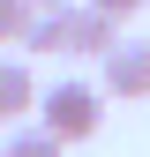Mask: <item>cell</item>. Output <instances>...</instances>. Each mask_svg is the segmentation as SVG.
Here are the masks:
<instances>
[{"instance_id": "cell-1", "label": "cell", "mask_w": 150, "mask_h": 157, "mask_svg": "<svg viewBox=\"0 0 150 157\" xmlns=\"http://www.w3.org/2000/svg\"><path fill=\"white\" fill-rule=\"evenodd\" d=\"M38 120L60 135V142H90L98 120H105V90L83 82V75H68V82H53L45 97H38Z\"/></svg>"}, {"instance_id": "cell-5", "label": "cell", "mask_w": 150, "mask_h": 157, "mask_svg": "<svg viewBox=\"0 0 150 157\" xmlns=\"http://www.w3.org/2000/svg\"><path fill=\"white\" fill-rule=\"evenodd\" d=\"M30 112H38V75L15 60V52H0V127L30 120Z\"/></svg>"}, {"instance_id": "cell-3", "label": "cell", "mask_w": 150, "mask_h": 157, "mask_svg": "<svg viewBox=\"0 0 150 157\" xmlns=\"http://www.w3.org/2000/svg\"><path fill=\"white\" fill-rule=\"evenodd\" d=\"M68 30H75V0H30L23 15V52H68Z\"/></svg>"}, {"instance_id": "cell-6", "label": "cell", "mask_w": 150, "mask_h": 157, "mask_svg": "<svg viewBox=\"0 0 150 157\" xmlns=\"http://www.w3.org/2000/svg\"><path fill=\"white\" fill-rule=\"evenodd\" d=\"M0 157H68V142H60L45 120H38V127L15 120V127H8V142H0Z\"/></svg>"}, {"instance_id": "cell-2", "label": "cell", "mask_w": 150, "mask_h": 157, "mask_svg": "<svg viewBox=\"0 0 150 157\" xmlns=\"http://www.w3.org/2000/svg\"><path fill=\"white\" fill-rule=\"evenodd\" d=\"M98 90L105 97H150V45L143 37H120L98 60Z\"/></svg>"}, {"instance_id": "cell-8", "label": "cell", "mask_w": 150, "mask_h": 157, "mask_svg": "<svg viewBox=\"0 0 150 157\" xmlns=\"http://www.w3.org/2000/svg\"><path fill=\"white\" fill-rule=\"evenodd\" d=\"M98 8H105V15H120V23H128V15H135L143 0H98Z\"/></svg>"}, {"instance_id": "cell-7", "label": "cell", "mask_w": 150, "mask_h": 157, "mask_svg": "<svg viewBox=\"0 0 150 157\" xmlns=\"http://www.w3.org/2000/svg\"><path fill=\"white\" fill-rule=\"evenodd\" d=\"M23 15H30V0H0V45L23 37Z\"/></svg>"}, {"instance_id": "cell-4", "label": "cell", "mask_w": 150, "mask_h": 157, "mask_svg": "<svg viewBox=\"0 0 150 157\" xmlns=\"http://www.w3.org/2000/svg\"><path fill=\"white\" fill-rule=\"evenodd\" d=\"M120 45V15H105L98 0H75V30H68V60H105Z\"/></svg>"}]
</instances>
